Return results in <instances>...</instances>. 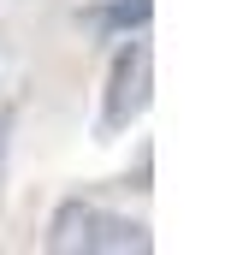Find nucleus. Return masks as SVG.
I'll use <instances>...</instances> for the list:
<instances>
[{
	"label": "nucleus",
	"mask_w": 249,
	"mask_h": 255,
	"mask_svg": "<svg viewBox=\"0 0 249 255\" xmlns=\"http://www.w3.org/2000/svg\"><path fill=\"white\" fill-rule=\"evenodd\" d=\"M142 89H148V48L142 42H130L119 60H113V89H107V113H101V130L113 136L136 119V107H142Z\"/></svg>",
	"instance_id": "obj_2"
},
{
	"label": "nucleus",
	"mask_w": 249,
	"mask_h": 255,
	"mask_svg": "<svg viewBox=\"0 0 249 255\" xmlns=\"http://www.w3.org/2000/svg\"><path fill=\"white\" fill-rule=\"evenodd\" d=\"M95 18H101L107 30H136V24L148 18V0H113V6H101Z\"/></svg>",
	"instance_id": "obj_3"
},
{
	"label": "nucleus",
	"mask_w": 249,
	"mask_h": 255,
	"mask_svg": "<svg viewBox=\"0 0 249 255\" xmlns=\"http://www.w3.org/2000/svg\"><path fill=\"white\" fill-rule=\"evenodd\" d=\"M54 250H148V232L136 220H119V214H101V208H83L71 202L54 220Z\"/></svg>",
	"instance_id": "obj_1"
}]
</instances>
